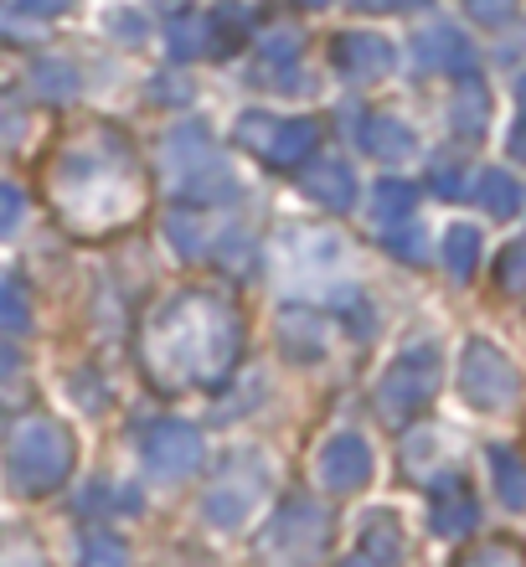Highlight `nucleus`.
Here are the masks:
<instances>
[{"instance_id":"f257e3e1","label":"nucleus","mask_w":526,"mask_h":567,"mask_svg":"<svg viewBox=\"0 0 526 567\" xmlns=\"http://www.w3.org/2000/svg\"><path fill=\"white\" fill-rule=\"evenodd\" d=\"M238 357V315L217 295H186L155 315L151 361L171 382H223Z\"/></svg>"},{"instance_id":"f03ea898","label":"nucleus","mask_w":526,"mask_h":567,"mask_svg":"<svg viewBox=\"0 0 526 567\" xmlns=\"http://www.w3.org/2000/svg\"><path fill=\"white\" fill-rule=\"evenodd\" d=\"M166 176H171V192L186 196V202H207L212 192L227 186V165L217 161V150H212L202 124H181L176 135L166 140Z\"/></svg>"},{"instance_id":"7ed1b4c3","label":"nucleus","mask_w":526,"mask_h":567,"mask_svg":"<svg viewBox=\"0 0 526 567\" xmlns=\"http://www.w3.org/2000/svg\"><path fill=\"white\" fill-rule=\"evenodd\" d=\"M11 475L27 491H47L68 475V433L52 419H27L11 433Z\"/></svg>"},{"instance_id":"20e7f679","label":"nucleus","mask_w":526,"mask_h":567,"mask_svg":"<svg viewBox=\"0 0 526 567\" xmlns=\"http://www.w3.org/2000/svg\"><path fill=\"white\" fill-rule=\"evenodd\" d=\"M243 150H254L274 165H300L316 155L320 145V124L310 120H274V114H243L238 120Z\"/></svg>"},{"instance_id":"39448f33","label":"nucleus","mask_w":526,"mask_h":567,"mask_svg":"<svg viewBox=\"0 0 526 567\" xmlns=\"http://www.w3.org/2000/svg\"><path fill=\"white\" fill-rule=\"evenodd\" d=\"M68 212H73V223H83L89 217V207H99L104 202V217L114 223V217H130L135 212V186H120V165H93V161H73V171H68Z\"/></svg>"},{"instance_id":"423d86ee","label":"nucleus","mask_w":526,"mask_h":567,"mask_svg":"<svg viewBox=\"0 0 526 567\" xmlns=\"http://www.w3.org/2000/svg\"><path fill=\"white\" fill-rule=\"evenodd\" d=\"M320 542H326V516H320L316 506H289L279 522H274V537L264 542V553L274 557V563H310V557L320 553Z\"/></svg>"},{"instance_id":"0eeeda50","label":"nucleus","mask_w":526,"mask_h":567,"mask_svg":"<svg viewBox=\"0 0 526 567\" xmlns=\"http://www.w3.org/2000/svg\"><path fill=\"white\" fill-rule=\"evenodd\" d=\"M434 382H439L434 351H413V357H403L388 372V382H382V392H377V403H382L388 419H403V413H413V408L434 392Z\"/></svg>"},{"instance_id":"6e6552de","label":"nucleus","mask_w":526,"mask_h":567,"mask_svg":"<svg viewBox=\"0 0 526 567\" xmlns=\"http://www.w3.org/2000/svg\"><path fill=\"white\" fill-rule=\"evenodd\" d=\"M465 392L481 408H501L516 392V377H512V367L491 351V346H470V357H465Z\"/></svg>"},{"instance_id":"1a4fd4ad","label":"nucleus","mask_w":526,"mask_h":567,"mask_svg":"<svg viewBox=\"0 0 526 567\" xmlns=\"http://www.w3.org/2000/svg\"><path fill=\"white\" fill-rule=\"evenodd\" d=\"M336 68L357 83H372V78H388L392 73V47L372 31H347L341 42H336Z\"/></svg>"},{"instance_id":"9d476101","label":"nucleus","mask_w":526,"mask_h":567,"mask_svg":"<svg viewBox=\"0 0 526 567\" xmlns=\"http://www.w3.org/2000/svg\"><path fill=\"white\" fill-rule=\"evenodd\" d=\"M151 464L161 475H186L202 464V433L186 429V423H161L151 433Z\"/></svg>"},{"instance_id":"9b49d317","label":"nucleus","mask_w":526,"mask_h":567,"mask_svg":"<svg viewBox=\"0 0 526 567\" xmlns=\"http://www.w3.org/2000/svg\"><path fill=\"white\" fill-rule=\"evenodd\" d=\"M367 475H372V454H367L361 439H336V444H326V454H320V480H326L331 491H351V485H361Z\"/></svg>"},{"instance_id":"f8f14e48","label":"nucleus","mask_w":526,"mask_h":567,"mask_svg":"<svg viewBox=\"0 0 526 567\" xmlns=\"http://www.w3.org/2000/svg\"><path fill=\"white\" fill-rule=\"evenodd\" d=\"M300 186L316 196L320 207H331V212H347L351 202H357V181H351V171L341 161H316L300 176Z\"/></svg>"},{"instance_id":"ddd939ff","label":"nucleus","mask_w":526,"mask_h":567,"mask_svg":"<svg viewBox=\"0 0 526 567\" xmlns=\"http://www.w3.org/2000/svg\"><path fill=\"white\" fill-rule=\"evenodd\" d=\"M361 145L372 150L377 161H403V155H413V135H408V124L388 120V114H372V120L361 124Z\"/></svg>"},{"instance_id":"4468645a","label":"nucleus","mask_w":526,"mask_h":567,"mask_svg":"<svg viewBox=\"0 0 526 567\" xmlns=\"http://www.w3.org/2000/svg\"><path fill=\"white\" fill-rule=\"evenodd\" d=\"M166 47H171V58H202V52H212V16H176L166 27Z\"/></svg>"},{"instance_id":"2eb2a0df","label":"nucleus","mask_w":526,"mask_h":567,"mask_svg":"<svg viewBox=\"0 0 526 567\" xmlns=\"http://www.w3.org/2000/svg\"><path fill=\"white\" fill-rule=\"evenodd\" d=\"M419 58L429 62V68H450V62L460 68V73L470 68L465 42H460L454 31H444V27H439V31H423V37H419Z\"/></svg>"},{"instance_id":"dca6fc26","label":"nucleus","mask_w":526,"mask_h":567,"mask_svg":"<svg viewBox=\"0 0 526 567\" xmlns=\"http://www.w3.org/2000/svg\"><path fill=\"white\" fill-rule=\"evenodd\" d=\"M485 114H491V99H485V89L475 78H465V83H460V99H454V124H460L465 135H481Z\"/></svg>"},{"instance_id":"f3484780","label":"nucleus","mask_w":526,"mask_h":567,"mask_svg":"<svg viewBox=\"0 0 526 567\" xmlns=\"http://www.w3.org/2000/svg\"><path fill=\"white\" fill-rule=\"evenodd\" d=\"M481 196H485V207L496 212V217H512V212L522 207V186H516L506 171H491V176L481 181Z\"/></svg>"},{"instance_id":"a211bd4d","label":"nucleus","mask_w":526,"mask_h":567,"mask_svg":"<svg viewBox=\"0 0 526 567\" xmlns=\"http://www.w3.org/2000/svg\"><path fill=\"white\" fill-rule=\"evenodd\" d=\"M37 93H47V99H68V93H78V73L68 68V62H37Z\"/></svg>"},{"instance_id":"6ab92c4d","label":"nucleus","mask_w":526,"mask_h":567,"mask_svg":"<svg viewBox=\"0 0 526 567\" xmlns=\"http://www.w3.org/2000/svg\"><path fill=\"white\" fill-rule=\"evenodd\" d=\"M475 254H481V238H475L470 227H454V233H450V248H444L454 279H465V274L475 269Z\"/></svg>"},{"instance_id":"aec40b11","label":"nucleus","mask_w":526,"mask_h":567,"mask_svg":"<svg viewBox=\"0 0 526 567\" xmlns=\"http://www.w3.org/2000/svg\"><path fill=\"white\" fill-rule=\"evenodd\" d=\"M27 289L21 284H0V326L6 330H27Z\"/></svg>"},{"instance_id":"412c9836","label":"nucleus","mask_w":526,"mask_h":567,"mask_svg":"<svg viewBox=\"0 0 526 567\" xmlns=\"http://www.w3.org/2000/svg\"><path fill=\"white\" fill-rule=\"evenodd\" d=\"M377 212H382V217H408V212H413V186L382 181V186H377Z\"/></svg>"},{"instance_id":"4be33fe9","label":"nucleus","mask_w":526,"mask_h":567,"mask_svg":"<svg viewBox=\"0 0 526 567\" xmlns=\"http://www.w3.org/2000/svg\"><path fill=\"white\" fill-rule=\"evenodd\" d=\"M83 567H124L120 537H89V547H83Z\"/></svg>"},{"instance_id":"5701e85b","label":"nucleus","mask_w":526,"mask_h":567,"mask_svg":"<svg viewBox=\"0 0 526 567\" xmlns=\"http://www.w3.org/2000/svg\"><path fill=\"white\" fill-rule=\"evenodd\" d=\"M300 31L285 27V31H269V42H264V62H295L300 58Z\"/></svg>"},{"instance_id":"b1692460","label":"nucleus","mask_w":526,"mask_h":567,"mask_svg":"<svg viewBox=\"0 0 526 567\" xmlns=\"http://www.w3.org/2000/svg\"><path fill=\"white\" fill-rule=\"evenodd\" d=\"M465 11L481 21V27H501V21H512L516 0H465Z\"/></svg>"},{"instance_id":"393cba45","label":"nucleus","mask_w":526,"mask_h":567,"mask_svg":"<svg viewBox=\"0 0 526 567\" xmlns=\"http://www.w3.org/2000/svg\"><path fill=\"white\" fill-rule=\"evenodd\" d=\"M21 135H27V120H21V109H16V99H0V150L16 145Z\"/></svg>"},{"instance_id":"a878e982","label":"nucleus","mask_w":526,"mask_h":567,"mask_svg":"<svg viewBox=\"0 0 526 567\" xmlns=\"http://www.w3.org/2000/svg\"><path fill=\"white\" fill-rule=\"evenodd\" d=\"M21 212H27L21 192H16V186H0V233H11V227L21 223Z\"/></svg>"},{"instance_id":"bb28decb","label":"nucleus","mask_w":526,"mask_h":567,"mask_svg":"<svg viewBox=\"0 0 526 567\" xmlns=\"http://www.w3.org/2000/svg\"><path fill=\"white\" fill-rule=\"evenodd\" d=\"M501 279H506V289H526V243L506 254V264H501Z\"/></svg>"},{"instance_id":"cd10ccee","label":"nucleus","mask_w":526,"mask_h":567,"mask_svg":"<svg viewBox=\"0 0 526 567\" xmlns=\"http://www.w3.org/2000/svg\"><path fill=\"white\" fill-rule=\"evenodd\" d=\"M0 567H42V557H37V553H27V547L16 542V547H6V557H0Z\"/></svg>"},{"instance_id":"c85d7f7f","label":"nucleus","mask_w":526,"mask_h":567,"mask_svg":"<svg viewBox=\"0 0 526 567\" xmlns=\"http://www.w3.org/2000/svg\"><path fill=\"white\" fill-rule=\"evenodd\" d=\"M114 31H124V42H140V31H145V21H140V16H114Z\"/></svg>"},{"instance_id":"c756f323","label":"nucleus","mask_w":526,"mask_h":567,"mask_svg":"<svg viewBox=\"0 0 526 567\" xmlns=\"http://www.w3.org/2000/svg\"><path fill=\"white\" fill-rule=\"evenodd\" d=\"M21 11H37V16H58V11H68V0H21Z\"/></svg>"},{"instance_id":"7c9ffc66","label":"nucleus","mask_w":526,"mask_h":567,"mask_svg":"<svg viewBox=\"0 0 526 567\" xmlns=\"http://www.w3.org/2000/svg\"><path fill=\"white\" fill-rule=\"evenodd\" d=\"M512 150H516V155H526V124H522V130H516V135H512Z\"/></svg>"},{"instance_id":"2f4dec72","label":"nucleus","mask_w":526,"mask_h":567,"mask_svg":"<svg viewBox=\"0 0 526 567\" xmlns=\"http://www.w3.org/2000/svg\"><path fill=\"white\" fill-rule=\"evenodd\" d=\"M305 6H331V0H305Z\"/></svg>"},{"instance_id":"473e14b6","label":"nucleus","mask_w":526,"mask_h":567,"mask_svg":"<svg viewBox=\"0 0 526 567\" xmlns=\"http://www.w3.org/2000/svg\"><path fill=\"white\" fill-rule=\"evenodd\" d=\"M522 93H526V83H522Z\"/></svg>"}]
</instances>
